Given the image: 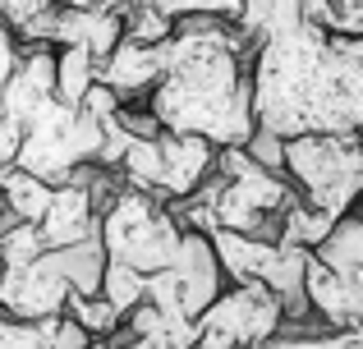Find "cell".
Here are the masks:
<instances>
[{
    "mask_svg": "<svg viewBox=\"0 0 363 349\" xmlns=\"http://www.w3.org/2000/svg\"><path fill=\"white\" fill-rule=\"evenodd\" d=\"M294 188L285 175H272L244 152V147H216L212 175L175 202V221L198 234H253V239H276L281 234V216L294 207Z\"/></svg>",
    "mask_w": 363,
    "mask_h": 349,
    "instance_id": "cell-2",
    "label": "cell"
},
{
    "mask_svg": "<svg viewBox=\"0 0 363 349\" xmlns=\"http://www.w3.org/2000/svg\"><path fill=\"white\" fill-rule=\"evenodd\" d=\"M212 166H216L212 143L161 129V134L133 138V143L124 147L116 175H120L124 188H138V193L175 207V202H184L189 193H198V184L212 175Z\"/></svg>",
    "mask_w": 363,
    "mask_h": 349,
    "instance_id": "cell-5",
    "label": "cell"
},
{
    "mask_svg": "<svg viewBox=\"0 0 363 349\" xmlns=\"http://www.w3.org/2000/svg\"><path fill=\"white\" fill-rule=\"evenodd\" d=\"M69 299H74V290H69L65 267L51 248L28 262L5 267V276H0V317H18V322L60 317L69 308Z\"/></svg>",
    "mask_w": 363,
    "mask_h": 349,
    "instance_id": "cell-8",
    "label": "cell"
},
{
    "mask_svg": "<svg viewBox=\"0 0 363 349\" xmlns=\"http://www.w3.org/2000/svg\"><path fill=\"white\" fill-rule=\"evenodd\" d=\"M51 193H55L51 184L33 179L28 171H18V166H0V212H5V216L37 225L42 212H46V202H51Z\"/></svg>",
    "mask_w": 363,
    "mask_h": 349,
    "instance_id": "cell-11",
    "label": "cell"
},
{
    "mask_svg": "<svg viewBox=\"0 0 363 349\" xmlns=\"http://www.w3.org/2000/svg\"><path fill=\"white\" fill-rule=\"evenodd\" d=\"M18 51H23V42L14 37V28H5V23H0V88H5V83H9V74H14Z\"/></svg>",
    "mask_w": 363,
    "mask_h": 349,
    "instance_id": "cell-15",
    "label": "cell"
},
{
    "mask_svg": "<svg viewBox=\"0 0 363 349\" xmlns=\"http://www.w3.org/2000/svg\"><path fill=\"white\" fill-rule=\"evenodd\" d=\"M152 5H157L170 23H179V18H225V23H235L244 0H152Z\"/></svg>",
    "mask_w": 363,
    "mask_h": 349,
    "instance_id": "cell-14",
    "label": "cell"
},
{
    "mask_svg": "<svg viewBox=\"0 0 363 349\" xmlns=\"http://www.w3.org/2000/svg\"><path fill=\"white\" fill-rule=\"evenodd\" d=\"M221 290H225V276H221V262L212 253V239L198 230H184L179 258L166 271L147 276V299L143 304L161 308L170 317H184V322H198Z\"/></svg>",
    "mask_w": 363,
    "mask_h": 349,
    "instance_id": "cell-7",
    "label": "cell"
},
{
    "mask_svg": "<svg viewBox=\"0 0 363 349\" xmlns=\"http://www.w3.org/2000/svg\"><path fill=\"white\" fill-rule=\"evenodd\" d=\"M253 46L225 18H179L161 42V79L147 92V115L166 134H189L212 147L253 138Z\"/></svg>",
    "mask_w": 363,
    "mask_h": 349,
    "instance_id": "cell-1",
    "label": "cell"
},
{
    "mask_svg": "<svg viewBox=\"0 0 363 349\" xmlns=\"http://www.w3.org/2000/svg\"><path fill=\"white\" fill-rule=\"evenodd\" d=\"M97 239H101L106 262L129 267L138 276H157V271H166L179 258L184 225L175 221V212L166 202L120 184L97 216Z\"/></svg>",
    "mask_w": 363,
    "mask_h": 349,
    "instance_id": "cell-3",
    "label": "cell"
},
{
    "mask_svg": "<svg viewBox=\"0 0 363 349\" xmlns=\"http://www.w3.org/2000/svg\"><path fill=\"white\" fill-rule=\"evenodd\" d=\"M157 79H161V42L143 46V42H133V37H120V46L97 64V83L106 92H116L124 106L147 101V92L157 88Z\"/></svg>",
    "mask_w": 363,
    "mask_h": 349,
    "instance_id": "cell-9",
    "label": "cell"
},
{
    "mask_svg": "<svg viewBox=\"0 0 363 349\" xmlns=\"http://www.w3.org/2000/svg\"><path fill=\"white\" fill-rule=\"evenodd\" d=\"M97 88V60L83 46H55V97L65 106H79Z\"/></svg>",
    "mask_w": 363,
    "mask_h": 349,
    "instance_id": "cell-12",
    "label": "cell"
},
{
    "mask_svg": "<svg viewBox=\"0 0 363 349\" xmlns=\"http://www.w3.org/2000/svg\"><path fill=\"white\" fill-rule=\"evenodd\" d=\"M65 313H69L74 322H79L83 331L92 336V341H106V336H116L120 322H124V317H120L101 294H79V299H69V308H65Z\"/></svg>",
    "mask_w": 363,
    "mask_h": 349,
    "instance_id": "cell-13",
    "label": "cell"
},
{
    "mask_svg": "<svg viewBox=\"0 0 363 349\" xmlns=\"http://www.w3.org/2000/svg\"><path fill=\"white\" fill-rule=\"evenodd\" d=\"M88 349H106V341H88Z\"/></svg>",
    "mask_w": 363,
    "mask_h": 349,
    "instance_id": "cell-16",
    "label": "cell"
},
{
    "mask_svg": "<svg viewBox=\"0 0 363 349\" xmlns=\"http://www.w3.org/2000/svg\"><path fill=\"white\" fill-rule=\"evenodd\" d=\"M88 341L92 336L83 331L69 313L33 317V322L0 317V349H88Z\"/></svg>",
    "mask_w": 363,
    "mask_h": 349,
    "instance_id": "cell-10",
    "label": "cell"
},
{
    "mask_svg": "<svg viewBox=\"0 0 363 349\" xmlns=\"http://www.w3.org/2000/svg\"><path fill=\"white\" fill-rule=\"evenodd\" d=\"M281 175L299 193L303 207L340 221L363 198V143L359 138H340V134L285 138Z\"/></svg>",
    "mask_w": 363,
    "mask_h": 349,
    "instance_id": "cell-4",
    "label": "cell"
},
{
    "mask_svg": "<svg viewBox=\"0 0 363 349\" xmlns=\"http://www.w3.org/2000/svg\"><path fill=\"white\" fill-rule=\"evenodd\" d=\"M285 331V308L267 285H225L198 317V349H257Z\"/></svg>",
    "mask_w": 363,
    "mask_h": 349,
    "instance_id": "cell-6",
    "label": "cell"
}]
</instances>
